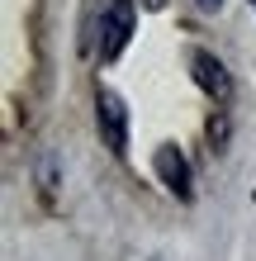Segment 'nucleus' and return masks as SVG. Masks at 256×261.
Wrapping results in <instances>:
<instances>
[{"label": "nucleus", "mask_w": 256, "mask_h": 261, "mask_svg": "<svg viewBox=\"0 0 256 261\" xmlns=\"http://www.w3.org/2000/svg\"><path fill=\"white\" fill-rule=\"evenodd\" d=\"M128 34H133V0H109L100 14V57L104 62H114L124 53Z\"/></svg>", "instance_id": "obj_1"}, {"label": "nucleus", "mask_w": 256, "mask_h": 261, "mask_svg": "<svg viewBox=\"0 0 256 261\" xmlns=\"http://www.w3.org/2000/svg\"><path fill=\"white\" fill-rule=\"evenodd\" d=\"M95 119H100V133H104V147L109 152H124L128 147V110L114 90H100L95 95Z\"/></svg>", "instance_id": "obj_2"}, {"label": "nucleus", "mask_w": 256, "mask_h": 261, "mask_svg": "<svg viewBox=\"0 0 256 261\" xmlns=\"http://www.w3.org/2000/svg\"><path fill=\"white\" fill-rule=\"evenodd\" d=\"M157 176H161V186H166L171 195L180 199H190V162L180 157V147H157Z\"/></svg>", "instance_id": "obj_3"}, {"label": "nucleus", "mask_w": 256, "mask_h": 261, "mask_svg": "<svg viewBox=\"0 0 256 261\" xmlns=\"http://www.w3.org/2000/svg\"><path fill=\"white\" fill-rule=\"evenodd\" d=\"M190 67H194V81H200V86H204L218 105H228V100H233V81H228V71H223V62H218V57L194 53V57H190Z\"/></svg>", "instance_id": "obj_4"}, {"label": "nucleus", "mask_w": 256, "mask_h": 261, "mask_svg": "<svg viewBox=\"0 0 256 261\" xmlns=\"http://www.w3.org/2000/svg\"><path fill=\"white\" fill-rule=\"evenodd\" d=\"M194 5H200V10H218L223 0H194Z\"/></svg>", "instance_id": "obj_5"}, {"label": "nucleus", "mask_w": 256, "mask_h": 261, "mask_svg": "<svg viewBox=\"0 0 256 261\" xmlns=\"http://www.w3.org/2000/svg\"><path fill=\"white\" fill-rule=\"evenodd\" d=\"M143 5H147V10H161V0H143Z\"/></svg>", "instance_id": "obj_6"}]
</instances>
